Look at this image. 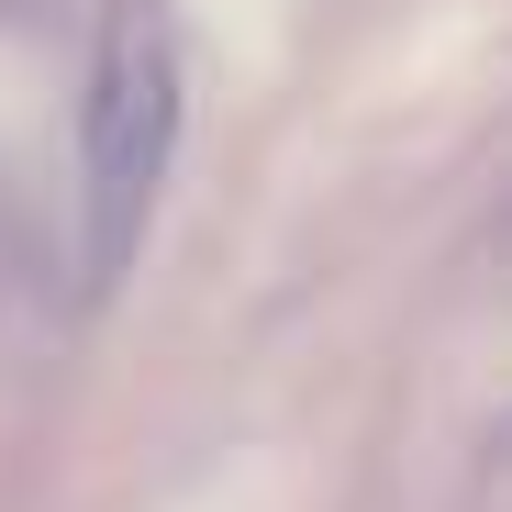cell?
Here are the masks:
<instances>
[{
    "mask_svg": "<svg viewBox=\"0 0 512 512\" xmlns=\"http://www.w3.org/2000/svg\"><path fill=\"white\" fill-rule=\"evenodd\" d=\"M179 112H190V67H179L167 0H112L90 34V90H78V256H90V290L134 268L156 190L179 167Z\"/></svg>",
    "mask_w": 512,
    "mask_h": 512,
    "instance_id": "obj_1",
    "label": "cell"
},
{
    "mask_svg": "<svg viewBox=\"0 0 512 512\" xmlns=\"http://www.w3.org/2000/svg\"><path fill=\"white\" fill-rule=\"evenodd\" d=\"M501 457H512V412H501Z\"/></svg>",
    "mask_w": 512,
    "mask_h": 512,
    "instance_id": "obj_2",
    "label": "cell"
}]
</instances>
